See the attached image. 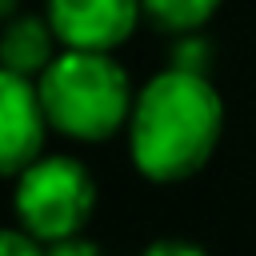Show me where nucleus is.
<instances>
[{
  "label": "nucleus",
  "instance_id": "1",
  "mask_svg": "<svg viewBox=\"0 0 256 256\" xmlns=\"http://www.w3.org/2000/svg\"><path fill=\"white\" fill-rule=\"evenodd\" d=\"M220 124L224 104L216 88L200 72L168 68L152 76L132 104V160L156 184L188 180L208 164L220 140Z\"/></svg>",
  "mask_w": 256,
  "mask_h": 256
},
{
  "label": "nucleus",
  "instance_id": "2",
  "mask_svg": "<svg viewBox=\"0 0 256 256\" xmlns=\"http://www.w3.org/2000/svg\"><path fill=\"white\" fill-rule=\"evenodd\" d=\"M48 128L72 140H108L132 116V88L124 68L108 52L68 48L36 80Z\"/></svg>",
  "mask_w": 256,
  "mask_h": 256
},
{
  "label": "nucleus",
  "instance_id": "3",
  "mask_svg": "<svg viewBox=\"0 0 256 256\" xmlns=\"http://www.w3.org/2000/svg\"><path fill=\"white\" fill-rule=\"evenodd\" d=\"M16 220L36 240H68L80 236L96 208V184L88 168L72 156H40L16 176Z\"/></svg>",
  "mask_w": 256,
  "mask_h": 256
},
{
  "label": "nucleus",
  "instance_id": "4",
  "mask_svg": "<svg viewBox=\"0 0 256 256\" xmlns=\"http://www.w3.org/2000/svg\"><path fill=\"white\" fill-rule=\"evenodd\" d=\"M144 16L140 0H48V24L64 48L112 52Z\"/></svg>",
  "mask_w": 256,
  "mask_h": 256
},
{
  "label": "nucleus",
  "instance_id": "5",
  "mask_svg": "<svg viewBox=\"0 0 256 256\" xmlns=\"http://www.w3.org/2000/svg\"><path fill=\"white\" fill-rule=\"evenodd\" d=\"M44 104L28 76L0 68V176H20L44 148Z\"/></svg>",
  "mask_w": 256,
  "mask_h": 256
},
{
  "label": "nucleus",
  "instance_id": "6",
  "mask_svg": "<svg viewBox=\"0 0 256 256\" xmlns=\"http://www.w3.org/2000/svg\"><path fill=\"white\" fill-rule=\"evenodd\" d=\"M56 32L48 24V16H12L0 28V68L16 72V76H40L56 56H52Z\"/></svg>",
  "mask_w": 256,
  "mask_h": 256
},
{
  "label": "nucleus",
  "instance_id": "7",
  "mask_svg": "<svg viewBox=\"0 0 256 256\" xmlns=\"http://www.w3.org/2000/svg\"><path fill=\"white\" fill-rule=\"evenodd\" d=\"M140 8L160 32H196L212 20L220 0H140Z\"/></svg>",
  "mask_w": 256,
  "mask_h": 256
},
{
  "label": "nucleus",
  "instance_id": "8",
  "mask_svg": "<svg viewBox=\"0 0 256 256\" xmlns=\"http://www.w3.org/2000/svg\"><path fill=\"white\" fill-rule=\"evenodd\" d=\"M0 256H44V248L24 228H0Z\"/></svg>",
  "mask_w": 256,
  "mask_h": 256
},
{
  "label": "nucleus",
  "instance_id": "9",
  "mask_svg": "<svg viewBox=\"0 0 256 256\" xmlns=\"http://www.w3.org/2000/svg\"><path fill=\"white\" fill-rule=\"evenodd\" d=\"M204 64H208V44L204 40H184L172 56V68H180V72H200L204 76Z\"/></svg>",
  "mask_w": 256,
  "mask_h": 256
},
{
  "label": "nucleus",
  "instance_id": "10",
  "mask_svg": "<svg viewBox=\"0 0 256 256\" xmlns=\"http://www.w3.org/2000/svg\"><path fill=\"white\" fill-rule=\"evenodd\" d=\"M140 256H204V248H196V244H188V240H156V244H148Z\"/></svg>",
  "mask_w": 256,
  "mask_h": 256
},
{
  "label": "nucleus",
  "instance_id": "11",
  "mask_svg": "<svg viewBox=\"0 0 256 256\" xmlns=\"http://www.w3.org/2000/svg\"><path fill=\"white\" fill-rule=\"evenodd\" d=\"M44 256H100V252H96V244H88L80 236H68V240H52Z\"/></svg>",
  "mask_w": 256,
  "mask_h": 256
},
{
  "label": "nucleus",
  "instance_id": "12",
  "mask_svg": "<svg viewBox=\"0 0 256 256\" xmlns=\"http://www.w3.org/2000/svg\"><path fill=\"white\" fill-rule=\"evenodd\" d=\"M16 8H20V0H0V20H12Z\"/></svg>",
  "mask_w": 256,
  "mask_h": 256
}]
</instances>
